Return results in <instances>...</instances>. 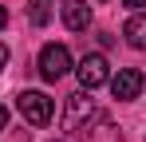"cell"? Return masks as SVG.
<instances>
[{
    "label": "cell",
    "instance_id": "obj_1",
    "mask_svg": "<svg viewBox=\"0 0 146 142\" xmlns=\"http://www.w3.org/2000/svg\"><path fill=\"white\" fill-rule=\"evenodd\" d=\"M95 118H99L95 99L87 91H75V95H67V107H63V122H59V126H63L67 134H79V130H83L87 122H95Z\"/></svg>",
    "mask_w": 146,
    "mask_h": 142
},
{
    "label": "cell",
    "instance_id": "obj_2",
    "mask_svg": "<svg viewBox=\"0 0 146 142\" xmlns=\"http://www.w3.org/2000/svg\"><path fill=\"white\" fill-rule=\"evenodd\" d=\"M16 111H20L24 122H32V126H48L51 122V99L44 91H20L16 95Z\"/></svg>",
    "mask_w": 146,
    "mask_h": 142
},
{
    "label": "cell",
    "instance_id": "obj_3",
    "mask_svg": "<svg viewBox=\"0 0 146 142\" xmlns=\"http://www.w3.org/2000/svg\"><path fill=\"white\" fill-rule=\"evenodd\" d=\"M71 71V51L63 44H44L40 47V75L48 79V83H55V79H63Z\"/></svg>",
    "mask_w": 146,
    "mask_h": 142
},
{
    "label": "cell",
    "instance_id": "obj_4",
    "mask_svg": "<svg viewBox=\"0 0 146 142\" xmlns=\"http://www.w3.org/2000/svg\"><path fill=\"white\" fill-rule=\"evenodd\" d=\"M75 79H79V87L83 91H95V87H103L107 79H111V63H107V55H83L79 59V67H75Z\"/></svg>",
    "mask_w": 146,
    "mask_h": 142
},
{
    "label": "cell",
    "instance_id": "obj_5",
    "mask_svg": "<svg viewBox=\"0 0 146 142\" xmlns=\"http://www.w3.org/2000/svg\"><path fill=\"white\" fill-rule=\"evenodd\" d=\"M107 83H111L115 99H138V95H142V87H146V75H142L138 67H122L119 75H111Z\"/></svg>",
    "mask_w": 146,
    "mask_h": 142
},
{
    "label": "cell",
    "instance_id": "obj_6",
    "mask_svg": "<svg viewBox=\"0 0 146 142\" xmlns=\"http://www.w3.org/2000/svg\"><path fill=\"white\" fill-rule=\"evenodd\" d=\"M59 20L67 24L71 32H87V24H91V4H87V0H59Z\"/></svg>",
    "mask_w": 146,
    "mask_h": 142
},
{
    "label": "cell",
    "instance_id": "obj_7",
    "mask_svg": "<svg viewBox=\"0 0 146 142\" xmlns=\"http://www.w3.org/2000/svg\"><path fill=\"white\" fill-rule=\"evenodd\" d=\"M79 142H122V130L115 126V122H107V118H99V122L91 126V130H87V126L79 130Z\"/></svg>",
    "mask_w": 146,
    "mask_h": 142
},
{
    "label": "cell",
    "instance_id": "obj_8",
    "mask_svg": "<svg viewBox=\"0 0 146 142\" xmlns=\"http://www.w3.org/2000/svg\"><path fill=\"white\" fill-rule=\"evenodd\" d=\"M122 36H126V44H130V47L146 51V12H134L130 20L122 24Z\"/></svg>",
    "mask_w": 146,
    "mask_h": 142
},
{
    "label": "cell",
    "instance_id": "obj_9",
    "mask_svg": "<svg viewBox=\"0 0 146 142\" xmlns=\"http://www.w3.org/2000/svg\"><path fill=\"white\" fill-rule=\"evenodd\" d=\"M51 12H55L51 0H32V4H28V20L36 24V28H48V24H51Z\"/></svg>",
    "mask_w": 146,
    "mask_h": 142
},
{
    "label": "cell",
    "instance_id": "obj_10",
    "mask_svg": "<svg viewBox=\"0 0 146 142\" xmlns=\"http://www.w3.org/2000/svg\"><path fill=\"white\" fill-rule=\"evenodd\" d=\"M126 8H146V0H122Z\"/></svg>",
    "mask_w": 146,
    "mask_h": 142
},
{
    "label": "cell",
    "instance_id": "obj_11",
    "mask_svg": "<svg viewBox=\"0 0 146 142\" xmlns=\"http://www.w3.org/2000/svg\"><path fill=\"white\" fill-rule=\"evenodd\" d=\"M4 63H8V47L0 44V71H4Z\"/></svg>",
    "mask_w": 146,
    "mask_h": 142
},
{
    "label": "cell",
    "instance_id": "obj_12",
    "mask_svg": "<svg viewBox=\"0 0 146 142\" xmlns=\"http://www.w3.org/2000/svg\"><path fill=\"white\" fill-rule=\"evenodd\" d=\"M4 126H8V111L0 107V130H4Z\"/></svg>",
    "mask_w": 146,
    "mask_h": 142
},
{
    "label": "cell",
    "instance_id": "obj_13",
    "mask_svg": "<svg viewBox=\"0 0 146 142\" xmlns=\"http://www.w3.org/2000/svg\"><path fill=\"white\" fill-rule=\"evenodd\" d=\"M4 24H8V12H4V8H0V28H4Z\"/></svg>",
    "mask_w": 146,
    "mask_h": 142
}]
</instances>
